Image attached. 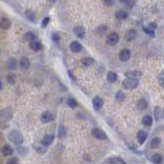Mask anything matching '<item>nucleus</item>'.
Returning a JSON list of instances; mask_svg holds the SVG:
<instances>
[{
    "label": "nucleus",
    "mask_w": 164,
    "mask_h": 164,
    "mask_svg": "<svg viewBox=\"0 0 164 164\" xmlns=\"http://www.w3.org/2000/svg\"><path fill=\"white\" fill-rule=\"evenodd\" d=\"M19 162V160H18V158H16V157H13V158H11V159L9 160H7V164H13V163H18Z\"/></svg>",
    "instance_id": "nucleus-42"
},
{
    "label": "nucleus",
    "mask_w": 164,
    "mask_h": 164,
    "mask_svg": "<svg viewBox=\"0 0 164 164\" xmlns=\"http://www.w3.org/2000/svg\"><path fill=\"white\" fill-rule=\"evenodd\" d=\"M67 104H68V106H69L70 108H72V109H75L76 107L78 106L77 102H76L75 98H69V100H68V102H67Z\"/></svg>",
    "instance_id": "nucleus-30"
},
{
    "label": "nucleus",
    "mask_w": 164,
    "mask_h": 164,
    "mask_svg": "<svg viewBox=\"0 0 164 164\" xmlns=\"http://www.w3.org/2000/svg\"><path fill=\"white\" fill-rule=\"evenodd\" d=\"M92 64H93V59L92 58H84L83 60H82V65L86 68L91 66Z\"/></svg>",
    "instance_id": "nucleus-27"
},
{
    "label": "nucleus",
    "mask_w": 164,
    "mask_h": 164,
    "mask_svg": "<svg viewBox=\"0 0 164 164\" xmlns=\"http://www.w3.org/2000/svg\"><path fill=\"white\" fill-rule=\"evenodd\" d=\"M91 134L95 138H98V140H107L108 137H107L106 132H104L102 129H98V128H93L91 130Z\"/></svg>",
    "instance_id": "nucleus-3"
},
{
    "label": "nucleus",
    "mask_w": 164,
    "mask_h": 164,
    "mask_svg": "<svg viewBox=\"0 0 164 164\" xmlns=\"http://www.w3.org/2000/svg\"><path fill=\"white\" fill-rule=\"evenodd\" d=\"M49 21H50V19L48 18V16H46V18H44L43 19V21H42V28H45L48 25V23H49Z\"/></svg>",
    "instance_id": "nucleus-39"
},
{
    "label": "nucleus",
    "mask_w": 164,
    "mask_h": 164,
    "mask_svg": "<svg viewBox=\"0 0 164 164\" xmlns=\"http://www.w3.org/2000/svg\"><path fill=\"white\" fill-rule=\"evenodd\" d=\"M20 67L23 70H28L30 68V61L28 58H22L20 61Z\"/></svg>",
    "instance_id": "nucleus-14"
},
{
    "label": "nucleus",
    "mask_w": 164,
    "mask_h": 164,
    "mask_svg": "<svg viewBox=\"0 0 164 164\" xmlns=\"http://www.w3.org/2000/svg\"><path fill=\"white\" fill-rule=\"evenodd\" d=\"M24 39L28 42H32L36 39V35L32 32H27L26 34L24 35Z\"/></svg>",
    "instance_id": "nucleus-22"
},
{
    "label": "nucleus",
    "mask_w": 164,
    "mask_h": 164,
    "mask_svg": "<svg viewBox=\"0 0 164 164\" xmlns=\"http://www.w3.org/2000/svg\"><path fill=\"white\" fill-rule=\"evenodd\" d=\"M6 81H7V83H9L12 85V84L16 83V76L13 74H8L6 76Z\"/></svg>",
    "instance_id": "nucleus-32"
},
{
    "label": "nucleus",
    "mask_w": 164,
    "mask_h": 164,
    "mask_svg": "<svg viewBox=\"0 0 164 164\" xmlns=\"http://www.w3.org/2000/svg\"><path fill=\"white\" fill-rule=\"evenodd\" d=\"M8 140H9L11 143L16 144V145H21V144H23V142H24V137H23L22 134L16 130L10 131V134H8Z\"/></svg>",
    "instance_id": "nucleus-1"
},
{
    "label": "nucleus",
    "mask_w": 164,
    "mask_h": 164,
    "mask_svg": "<svg viewBox=\"0 0 164 164\" xmlns=\"http://www.w3.org/2000/svg\"><path fill=\"white\" fill-rule=\"evenodd\" d=\"M10 26H11V22L7 18H2L1 19V28L2 29L7 30V29H9Z\"/></svg>",
    "instance_id": "nucleus-18"
},
{
    "label": "nucleus",
    "mask_w": 164,
    "mask_h": 164,
    "mask_svg": "<svg viewBox=\"0 0 164 164\" xmlns=\"http://www.w3.org/2000/svg\"><path fill=\"white\" fill-rule=\"evenodd\" d=\"M69 75H70V78H71V79H73V80H75V78H74V76H73V75H72V73H71V72H70V71H69Z\"/></svg>",
    "instance_id": "nucleus-45"
},
{
    "label": "nucleus",
    "mask_w": 164,
    "mask_h": 164,
    "mask_svg": "<svg viewBox=\"0 0 164 164\" xmlns=\"http://www.w3.org/2000/svg\"><path fill=\"white\" fill-rule=\"evenodd\" d=\"M148 28H150V29H152V30H156L157 29V24H155V23H150V24L147 26Z\"/></svg>",
    "instance_id": "nucleus-43"
},
{
    "label": "nucleus",
    "mask_w": 164,
    "mask_h": 164,
    "mask_svg": "<svg viewBox=\"0 0 164 164\" xmlns=\"http://www.w3.org/2000/svg\"><path fill=\"white\" fill-rule=\"evenodd\" d=\"M142 122H143V124H144V125H145V126H151V125H152V123H153V119H152L151 116L146 115L145 117L143 118Z\"/></svg>",
    "instance_id": "nucleus-23"
},
{
    "label": "nucleus",
    "mask_w": 164,
    "mask_h": 164,
    "mask_svg": "<svg viewBox=\"0 0 164 164\" xmlns=\"http://www.w3.org/2000/svg\"><path fill=\"white\" fill-rule=\"evenodd\" d=\"M30 47L32 48V50H35V52H38L42 48V44L40 41H36L34 40L32 42H30Z\"/></svg>",
    "instance_id": "nucleus-17"
},
{
    "label": "nucleus",
    "mask_w": 164,
    "mask_h": 164,
    "mask_svg": "<svg viewBox=\"0 0 164 164\" xmlns=\"http://www.w3.org/2000/svg\"><path fill=\"white\" fill-rule=\"evenodd\" d=\"M134 0H128V1H127L125 4L127 5V6L132 7V6H134Z\"/></svg>",
    "instance_id": "nucleus-44"
},
{
    "label": "nucleus",
    "mask_w": 164,
    "mask_h": 164,
    "mask_svg": "<svg viewBox=\"0 0 164 164\" xmlns=\"http://www.w3.org/2000/svg\"><path fill=\"white\" fill-rule=\"evenodd\" d=\"M163 116H164V110H163Z\"/></svg>",
    "instance_id": "nucleus-48"
},
{
    "label": "nucleus",
    "mask_w": 164,
    "mask_h": 164,
    "mask_svg": "<svg viewBox=\"0 0 164 164\" xmlns=\"http://www.w3.org/2000/svg\"><path fill=\"white\" fill-rule=\"evenodd\" d=\"M137 106V108L141 110V111H144V110H146L147 107H148V103H147L146 100H144V98H141V100H138Z\"/></svg>",
    "instance_id": "nucleus-19"
},
{
    "label": "nucleus",
    "mask_w": 164,
    "mask_h": 164,
    "mask_svg": "<svg viewBox=\"0 0 164 164\" xmlns=\"http://www.w3.org/2000/svg\"><path fill=\"white\" fill-rule=\"evenodd\" d=\"M115 98H116V100H117L118 102H123L124 100H125V94H124V92H122L121 90H119V91L116 92Z\"/></svg>",
    "instance_id": "nucleus-29"
},
{
    "label": "nucleus",
    "mask_w": 164,
    "mask_h": 164,
    "mask_svg": "<svg viewBox=\"0 0 164 164\" xmlns=\"http://www.w3.org/2000/svg\"><path fill=\"white\" fill-rule=\"evenodd\" d=\"M142 75V73L140 71H128V72H125V76L127 77H134V78H137Z\"/></svg>",
    "instance_id": "nucleus-26"
},
{
    "label": "nucleus",
    "mask_w": 164,
    "mask_h": 164,
    "mask_svg": "<svg viewBox=\"0 0 164 164\" xmlns=\"http://www.w3.org/2000/svg\"><path fill=\"white\" fill-rule=\"evenodd\" d=\"M18 152L23 156V155H26L27 154L28 149L27 148H24V147H19V148H18Z\"/></svg>",
    "instance_id": "nucleus-37"
},
{
    "label": "nucleus",
    "mask_w": 164,
    "mask_h": 164,
    "mask_svg": "<svg viewBox=\"0 0 164 164\" xmlns=\"http://www.w3.org/2000/svg\"><path fill=\"white\" fill-rule=\"evenodd\" d=\"M137 31H135L134 29H130V30H128L126 32L125 39L127 41H132V40H134V39L137 38Z\"/></svg>",
    "instance_id": "nucleus-10"
},
{
    "label": "nucleus",
    "mask_w": 164,
    "mask_h": 164,
    "mask_svg": "<svg viewBox=\"0 0 164 164\" xmlns=\"http://www.w3.org/2000/svg\"><path fill=\"white\" fill-rule=\"evenodd\" d=\"M118 40H119V36H118V34L115 32L110 33L108 35V37H107V43L109 45H115L118 42Z\"/></svg>",
    "instance_id": "nucleus-5"
},
{
    "label": "nucleus",
    "mask_w": 164,
    "mask_h": 164,
    "mask_svg": "<svg viewBox=\"0 0 164 164\" xmlns=\"http://www.w3.org/2000/svg\"><path fill=\"white\" fill-rule=\"evenodd\" d=\"M123 86L125 89H134L137 88V85H138V81L137 78H134V77H127L126 79H124L123 82H122Z\"/></svg>",
    "instance_id": "nucleus-2"
},
{
    "label": "nucleus",
    "mask_w": 164,
    "mask_h": 164,
    "mask_svg": "<svg viewBox=\"0 0 164 164\" xmlns=\"http://www.w3.org/2000/svg\"><path fill=\"white\" fill-rule=\"evenodd\" d=\"M52 40L55 41V43H56V42H59V41H60V35H59L58 33H53L52 34Z\"/></svg>",
    "instance_id": "nucleus-41"
},
{
    "label": "nucleus",
    "mask_w": 164,
    "mask_h": 164,
    "mask_svg": "<svg viewBox=\"0 0 164 164\" xmlns=\"http://www.w3.org/2000/svg\"><path fill=\"white\" fill-rule=\"evenodd\" d=\"M73 32H74L75 35L77 36V37H79V38H83L84 34H85V31H84V29L81 26L75 27L74 29H73Z\"/></svg>",
    "instance_id": "nucleus-16"
},
{
    "label": "nucleus",
    "mask_w": 164,
    "mask_h": 164,
    "mask_svg": "<svg viewBox=\"0 0 164 164\" xmlns=\"http://www.w3.org/2000/svg\"><path fill=\"white\" fill-rule=\"evenodd\" d=\"M1 116H2V118L5 120H10L11 118H12V112L10 111V109H3L1 111Z\"/></svg>",
    "instance_id": "nucleus-15"
},
{
    "label": "nucleus",
    "mask_w": 164,
    "mask_h": 164,
    "mask_svg": "<svg viewBox=\"0 0 164 164\" xmlns=\"http://www.w3.org/2000/svg\"><path fill=\"white\" fill-rule=\"evenodd\" d=\"M26 16L28 18V20L31 22H35V15L32 12V10H27L26 11Z\"/></svg>",
    "instance_id": "nucleus-33"
},
{
    "label": "nucleus",
    "mask_w": 164,
    "mask_h": 164,
    "mask_svg": "<svg viewBox=\"0 0 164 164\" xmlns=\"http://www.w3.org/2000/svg\"><path fill=\"white\" fill-rule=\"evenodd\" d=\"M161 144V140L159 137H154L153 140L151 141V144H150V146H151L152 149H157L158 147L160 146Z\"/></svg>",
    "instance_id": "nucleus-24"
},
{
    "label": "nucleus",
    "mask_w": 164,
    "mask_h": 164,
    "mask_svg": "<svg viewBox=\"0 0 164 164\" xmlns=\"http://www.w3.org/2000/svg\"><path fill=\"white\" fill-rule=\"evenodd\" d=\"M154 116H155V119L157 121L159 120V117H160V108L159 107H156L154 110Z\"/></svg>",
    "instance_id": "nucleus-36"
},
{
    "label": "nucleus",
    "mask_w": 164,
    "mask_h": 164,
    "mask_svg": "<svg viewBox=\"0 0 164 164\" xmlns=\"http://www.w3.org/2000/svg\"><path fill=\"white\" fill-rule=\"evenodd\" d=\"M53 119H55V116L52 115V113H50L48 111L44 112L43 114L41 115V122L42 123H49V122H52V121H53Z\"/></svg>",
    "instance_id": "nucleus-6"
},
{
    "label": "nucleus",
    "mask_w": 164,
    "mask_h": 164,
    "mask_svg": "<svg viewBox=\"0 0 164 164\" xmlns=\"http://www.w3.org/2000/svg\"><path fill=\"white\" fill-rule=\"evenodd\" d=\"M66 128H65V126L63 125H60V127H59V132H58V137H64L65 135H66Z\"/></svg>",
    "instance_id": "nucleus-31"
},
{
    "label": "nucleus",
    "mask_w": 164,
    "mask_h": 164,
    "mask_svg": "<svg viewBox=\"0 0 164 164\" xmlns=\"http://www.w3.org/2000/svg\"><path fill=\"white\" fill-rule=\"evenodd\" d=\"M1 153L2 155H4V156H11V155L13 154V149L11 148V146L9 145H4L2 147L1 149Z\"/></svg>",
    "instance_id": "nucleus-12"
},
{
    "label": "nucleus",
    "mask_w": 164,
    "mask_h": 164,
    "mask_svg": "<svg viewBox=\"0 0 164 164\" xmlns=\"http://www.w3.org/2000/svg\"><path fill=\"white\" fill-rule=\"evenodd\" d=\"M6 67H7L8 70L13 71V70H16V67H18V62H16V59H13V58L8 59L7 62H6Z\"/></svg>",
    "instance_id": "nucleus-9"
},
{
    "label": "nucleus",
    "mask_w": 164,
    "mask_h": 164,
    "mask_svg": "<svg viewBox=\"0 0 164 164\" xmlns=\"http://www.w3.org/2000/svg\"><path fill=\"white\" fill-rule=\"evenodd\" d=\"M118 76L116 73L112 72V71H109L108 73H107V80H108L109 82H111V83H113V82H115L116 80H117Z\"/></svg>",
    "instance_id": "nucleus-20"
},
{
    "label": "nucleus",
    "mask_w": 164,
    "mask_h": 164,
    "mask_svg": "<svg viewBox=\"0 0 164 164\" xmlns=\"http://www.w3.org/2000/svg\"><path fill=\"white\" fill-rule=\"evenodd\" d=\"M50 1H52V2H55V0H50Z\"/></svg>",
    "instance_id": "nucleus-47"
},
{
    "label": "nucleus",
    "mask_w": 164,
    "mask_h": 164,
    "mask_svg": "<svg viewBox=\"0 0 164 164\" xmlns=\"http://www.w3.org/2000/svg\"><path fill=\"white\" fill-rule=\"evenodd\" d=\"M92 105H93V108H94L95 111H98V110H101V108L103 107V105H104L103 98H100V97H95L92 100Z\"/></svg>",
    "instance_id": "nucleus-7"
},
{
    "label": "nucleus",
    "mask_w": 164,
    "mask_h": 164,
    "mask_svg": "<svg viewBox=\"0 0 164 164\" xmlns=\"http://www.w3.org/2000/svg\"><path fill=\"white\" fill-rule=\"evenodd\" d=\"M104 4L106 6H112L114 5V0H104Z\"/></svg>",
    "instance_id": "nucleus-40"
},
{
    "label": "nucleus",
    "mask_w": 164,
    "mask_h": 164,
    "mask_svg": "<svg viewBox=\"0 0 164 164\" xmlns=\"http://www.w3.org/2000/svg\"><path fill=\"white\" fill-rule=\"evenodd\" d=\"M53 140H55V135L52 134H46V135H44L43 138H42V141H41V144L43 146H49V145H52V142H53Z\"/></svg>",
    "instance_id": "nucleus-8"
},
{
    "label": "nucleus",
    "mask_w": 164,
    "mask_h": 164,
    "mask_svg": "<svg viewBox=\"0 0 164 164\" xmlns=\"http://www.w3.org/2000/svg\"><path fill=\"white\" fill-rule=\"evenodd\" d=\"M147 137H148V134H147L146 131H144V130H140V131L137 132V138L138 143H140L141 145H143V144L145 143V141L147 140Z\"/></svg>",
    "instance_id": "nucleus-13"
},
{
    "label": "nucleus",
    "mask_w": 164,
    "mask_h": 164,
    "mask_svg": "<svg viewBox=\"0 0 164 164\" xmlns=\"http://www.w3.org/2000/svg\"><path fill=\"white\" fill-rule=\"evenodd\" d=\"M116 18H117V20H126L128 18V12L124 10H118L116 12Z\"/></svg>",
    "instance_id": "nucleus-21"
},
{
    "label": "nucleus",
    "mask_w": 164,
    "mask_h": 164,
    "mask_svg": "<svg viewBox=\"0 0 164 164\" xmlns=\"http://www.w3.org/2000/svg\"><path fill=\"white\" fill-rule=\"evenodd\" d=\"M105 163H125V161L123 159H120L119 157H113V158H110V159L105 161Z\"/></svg>",
    "instance_id": "nucleus-25"
},
{
    "label": "nucleus",
    "mask_w": 164,
    "mask_h": 164,
    "mask_svg": "<svg viewBox=\"0 0 164 164\" xmlns=\"http://www.w3.org/2000/svg\"><path fill=\"white\" fill-rule=\"evenodd\" d=\"M130 50H129L128 48H123L121 49V52H119V59L121 62H127L130 59Z\"/></svg>",
    "instance_id": "nucleus-4"
},
{
    "label": "nucleus",
    "mask_w": 164,
    "mask_h": 164,
    "mask_svg": "<svg viewBox=\"0 0 164 164\" xmlns=\"http://www.w3.org/2000/svg\"><path fill=\"white\" fill-rule=\"evenodd\" d=\"M151 160H152V162H153V163H161V162H162V160H163V158H162V156H161L160 154H154L153 156H152Z\"/></svg>",
    "instance_id": "nucleus-28"
},
{
    "label": "nucleus",
    "mask_w": 164,
    "mask_h": 164,
    "mask_svg": "<svg viewBox=\"0 0 164 164\" xmlns=\"http://www.w3.org/2000/svg\"><path fill=\"white\" fill-rule=\"evenodd\" d=\"M107 30H108V28H107L106 26H104V25H103V26H100V27L98 28V29H97V32H98V34H100V35H102V34H104Z\"/></svg>",
    "instance_id": "nucleus-35"
},
{
    "label": "nucleus",
    "mask_w": 164,
    "mask_h": 164,
    "mask_svg": "<svg viewBox=\"0 0 164 164\" xmlns=\"http://www.w3.org/2000/svg\"><path fill=\"white\" fill-rule=\"evenodd\" d=\"M70 49L72 50L73 52H80L82 49V45L79 43L78 41H72L71 44H70Z\"/></svg>",
    "instance_id": "nucleus-11"
},
{
    "label": "nucleus",
    "mask_w": 164,
    "mask_h": 164,
    "mask_svg": "<svg viewBox=\"0 0 164 164\" xmlns=\"http://www.w3.org/2000/svg\"><path fill=\"white\" fill-rule=\"evenodd\" d=\"M128 0H120V2H123V3H126Z\"/></svg>",
    "instance_id": "nucleus-46"
},
{
    "label": "nucleus",
    "mask_w": 164,
    "mask_h": 164,
    "mask_svg": "<svg viewBox=\"0 0 164 164\" xmlns=\"http://www.w3.org/2000/svg\"><path fill=\"white\" fill-rule=\"evenodd\" d=\"M143 30H144V32L147 34V35L150 36V37H154V30L150 29V28H148V27H144Z\"/></svg>",
    "instance_id": "nucleus-34"
},
{
    "label": "nucleus",
    "mask_w": 164,
    "mask_h": 164,
    "mask_svg": "<svg viewBox=\"0 0 164 164\" xmlns=\"http://www.w3.org/2000/svg\"><path fill=\"white\" fill-rule=\"evenodd\" d=\"M158 82H159L160 86L164 88V74H160L159 78H158Z\"/></svg>",
    "instance_id": "nucleus-38"
}]
</instances>
